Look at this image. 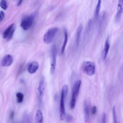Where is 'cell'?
<instances>
[{
	"label": "cell",
	"instance_id": "obj_5",
	"mask_svg": "<svg viewBox=\"0 0 123 123\" xmlns=\"http://www.w3.org/2000/svg\"><path fill=\"white\" fill-rule=\"evenodd\" d=\"M57 56V49L55 45L52 46L50 49V73L53 74L55 73L56 67V61Z\"/></svg>",
	"mask_w": 123,
	"mask_h": 123
},
{
	"label": "cell",
	"instance_id": "obj_27",
	"mask_svg": "<svg viewBox=\"0 0 123 123\" xmlns=\"http://www.w3.org/2000/svg\"><path fill=\"white\" fill-rule=\"evenodd\" d=\"M97 111V107L95 106H93L92 109V114L94 115L96 114Z\"/></svg>",
	"mask_w": 123,
	"mask_h": 123
},
{
	"label": "cell",
	"instance_id": "obj_11",
	"mask_svg": "<svg viewBox=\"0 0 123 123\" xmlns=\"http://www.w3.org/2000/svg\"><path fill=\"white\" fill-rule=\"evenodd\" d=\"M83 26L82 24H80L76 30V34H75V42H76V46L78 47L80 44V38H81V34L83 31Z\"/></svg>",
	"mask_w": 123,
	"mask_h": 123
},
{
	"label": "cell",
	"instance_id": "obj_14",
	"mask_svg": "<svg viewBox=\"0 0 123 123\" xmlns=\"http://www.w3.org/2000/svg\"><path fill=\"white\" fill-rule=\"evenodd\" d=\"M36 123H43V115L40 110H37L35 115Z\"/></svg>",
	"mask_w": 123,
	"mask_h": 123
},
{
	"label": "cell",
	"instance_id": "obj_21",
	"mask_svg": "<svg viewBox=\"0 0 123 123\" xmlns=\"http://www.w3.org/2000/svg\"><path fill=\"white\" fill-rule=\"evenodd\" d=\"M14 31H15V27L13 26L12 27V28L11 29V30L10 31V33H9L8 35L7 36V37H6V39L8 40H11L12 37V36H13V34L14 32Z\"/></svg>",
	"mask_w": 123,
	"mask_h": 123
},
{
	"label": "cell",
	"instance_id": "obj_7",
	"mask_svg": "<svg viewBox=\"0 0 123 123\" xmlns=\"http://www.w3.org/2000/svg\"><path fill=\"white\" fill-rule=\"evenodd\" d=\"M45 80L44 76H41L39 85L37 87V91L38 93V96L40 100H42L44 94V90H45Z\"/></svg>",
	"mask_w": 123,
	"mask_h": 123
},
{
	"label": "cell",
	"instance_id": "obj_13",
	"mask_svg": "<svg viewBox=\"0 0 123 123\" xmlns=\"http://www.w3.org/2000/svg\"><path fill=\"white\" fill-rule=\"evenodd\" d=\"M84 120L86 123L87 122L89 118V109L88 104V102L86 100L84 102Z\"/></svg>",
	"mask_w": 123,
	"mask_h": 123
},
{
	"label": "cell",
	"instance_id": "obj_29",
	"mask_svg": "<svg viewBox=\"0 0 123 123\" xmlns=\"http://www.w3.org/2000/svg\"><path fill=\"white\" fill-rule=\"evenodd\" d=\"M22 0H20V1H19L17 3V6H18L20 5L22 3Z\"/></svg>",
	"mask_w": 123,
	"mask_h": 123
},
{
	"label": "cell",
	"instance_id": "obj_25",
	"mask_svg": "<svg viewBox=\"0 0 123 123\" xmlns=\"http://www.w3.org/2000/svg\"><path fill=\"white\" fill-rule=\"evenodd\" d=\"M72 120H73V117L72 115L70 114L67 115V116H66V121L67 122H70L71 121H72Z\"/></svg>",
	"mask_w": 123,
	"mask_h": 123
},
{
	"label": "cell",
	"instance_id": "obj_16",
	"mask_svg": "<svg viewBox=\"0 0 123 123\" xmlns=\"http://www.w3.org/2000/svg\"><path fill=\"white\" fill-rule=\"evenodd\" d=\"M105 15H106L105 13L103 12L100 17V19L99 20V22H98L99 31H100L102 29V26H103V24H104V22L105 20Z\"/></svg>",
	"mask_w": 123,
	"mask_h": 123
},
{
	"label": "cell",
	"instance_id": "obj_23",
	"mask_svg": "<svg viewBox=\"0 0 123 123\" xmlns=\"http://www.w3.org/2000/svg\"><path fill=\"white\" fill-rule=\"evenodd\" d=\"M21 123H29V116L27 113L24 115L23 119Z\"/></svg>",
	"mask_w": 123,
	"mask_h": 123
},
{
	"label": "cell",
	"instance_id": "obj_4",
	"mask_svg": "<svg viewBox=\"0 0 123 123\" xmlns=\"http://www.w3.org/2000/svg\"><path fill=\"white\" fill-rule=\"evenodd\" d=\"M82 68L83 72L88 76H92L95 73V64L92 62L86 61L84 62Z\"/></svg>",
	"mask_w": 123,
	"mask_h": 123
},
{
	"label": "cell",
	"instance_id": "obj_28",
	"mask_svg": "<svg viewBox=\"0 0 123 123\" xmlns=\"http://www.w3.org/2000/svg\"><path fill=\"white\" fill-rule=\"evenodd\" d=\"M14 111H12L11 112V114H10V118L12 120L13 119V117H14Z\"/></svg>",
	"mask_w": 123,
	"mask_h": 123
},
{
	"label": "cell",
	"instance_id": "obj_24",
	"mask_svg": "<svg viewBox=\"0 0 123 123\" xmlns=\"http://www.w3.org/2000/svg\"><path fill=\"white\" fill-rule=\"evenodd\" d=\"M101 123H106V115L104 112L103 113L102 115Z\"/></svg>",
	"mask_w": 123,
	"mask_h": 123
},
{
	"label": "cell",
	"instance_id": "obj_18",
	"mask_svg": "<svg viewBox=\"0 0 123 123\" xmlns=\"http://www.w3.org/2000/svg\"><path fill=\"white\" fill-rule=\"evenodd\" d=\"M14 26V24H12L11 25H10L8 28L4 31L3 33V37L4 38H6L7 36L8 35L9 33H10V31L11 30V29L12 28V27Z\"/></svg>",
	"mask_w": 123,
	"mask_h": 123
},
{
	"label": "cell",
	"instance_id": "obj_12",
	"mask_svg": "<svg viewBox=\"0 0 123 123\" xmlns=\"http://www.w3.org/2000/svg\"><path fill=\"white\" fill-rule=\"evenodd\" d=\"M110 40H109V37L108 36L105 41V44H104V47L103 49V52H102V58L103 60H105L107 56L108 55L109 49H110Z\"/></svg>",
	"mask_w": 123,
	"mask_h": 123
},
{
	"label": "cell",
	"instance_id": "obj_6",
	"mask_svg": "<svg viewBox=\"0 0 123 123\" xmlns=\"http://www.w3.org/2000/svg\"><path fill=\"white\" fill-rule=\"evenodd\" d=\"M58 31V29L57 27H52L49 29L45 33L43 37V41L46 44H49L51 43L56 34Z\"/></svg>",
	"mask_w": 123,
	"mask_h": 123
},
{
	"label": "cell",
	"instance_id": "obj_10",
	"mask_svg": "<svg viewBox=\"0 0 123 123\" xmlns=\"http://www.w3.org/2000/svg\"><path fill=\"white\" fill-rule=\"evenodd\" d=\"M38 67V63L36 61H33L28 65L27 67V71L30 74H35L37 70Z\"/></svg>",
	"mask_w": 123,
	"mask_h": 123
},
{
	"label": "cell",
	"instance_id": "obj_8",
	"mask_svg": "<svg viewBox=\"0 0 123 123\" xmlns=\"http://www.w3.org/2000/svg\"><path fill=\"white\" fill-rule=\"evenodd\" d=\"M13 61V58L10 54L6 55L3 58L1 61V65L4 67L10 66Z\"/></svg>",
	"mask_w": 123,
	"mask_h": 123
},
{
	"label": "cell",
	"instance_id": "obj_22",
	"mask_svg": "<svg viewBox=\"0 0 123 123\" xmlns=\"http://www.w3.org/2000/svg\"><path fill=\"white\" fill-rule=\"evenodd\" d=\"M112 116H113V123H117L115 106H113L112 108Z\"/></svg>",
	"mask_w": 123,
	"mask_h": 123
},
{
	"label": "cell",
	"instance_id": "obj_2",
	"mask_svg": "<svg viewBox=\"0 0 123 123\" xmlns=\"http://www.w3.org/2000/svg\"><path fill=\"white\" fill-rule=\"evenodd\" d=\"M81 85V80H78L76 81L74 84V86L72 88V97H71V100L70 102V108L71 109H74L75 107L76 98L79 92Z\"/></svg>",
	"mask_w": 123,
	"mask_h": 123
},
{
	"label": "cell",
	"instance_id": "obj_20",
	"mask_svg": "<svg viewBox=\"0 0 123 123\" xmlns=\"http://www.w3.org/2000/svg\"><path fill=\"white\" fill-rule=\"evenodd\" d=\"M0 7L4 10H6L8 8V5L7 1L5 0H2L0 1Z\"/></svg>",
	"mask_w": 123,
	"mask_h": 123
},
{
	"label": "cell",
	"instance_id": "obj_26",
	"mask_svg": "<svg viewBox=\"0 0 123 123\" xmlns=\"http://www.w3.org/2000/svg\"><path fill=\"white\" fill-rule=\"evenodd\" d=\"M4 12L3 11H0V22L2 21L4 17Z\"/></svg>",
	"mask_w": 123,
	"mask_h": 123
},
{
	"label": "cell",
	"instance_id": "obj_19",
	"mask_svg": "<svg viewBox=\"0 0 123 123\" xmlns=\"http://www.w3.org/2000/svg\"><path fill=\"white\" fill-rule=\"evenodd\" d=\"M16 96L17 98V101L18 103H21L23 102L24 99V94L21 92H18L16 94Z\"/></svg>",
	"mask_w": 123,
	"mask_h": 123
},
{
	"label": "cell",
	"instance_id": "obj_9",
	"mask_svg": "<svg viewBox=\"0 0 123 123\" xmlns=\"http://www.w3.org/2000/svg\"><path fill=\"white\" fill-rule=\"evenodd\" d=\"M123 1L120 0L118 1V6H117V11L115 16V20L116 22H118L121 17L123 13Z\"/></svg>",
	"mask_w": 123,
	"mask_h": 123
},
{
	"label": "cell",
	"instance_id": "obj_3",
	"mask_svg": "<svg viewBox=\"0 0 123 123\" xmlns=\"http://www.w3.org/2000/svg\"><path fill=\"white\" fill-rule=\"evenodd\" d=\"M35 17V14L32 13L30 15L25 17L21 21L20 26L24 30L29 29L33 25Z\"/></svg>",
	"mask_w": 123,
	"mask_h": 123
},
{
	"label": "cell",
	"instance_id": "obj_1",
	"mask_svg": "<svg viewBox=\"0 0 123 123\" xmlns=\"http://www.w3.org/2000/svg\"><path fill=\"white\" fill-rule=\"evenodd\" d=\"M68 88V86L66 85H64L62 88L60 104V118L61 121L63 120L65 117L66 113L64 107V99L67 93Z\"/></svg>",
	"mask_w": 123,
	"mask_h": 123
},
{
	"label": "cell",
	"instance_id": "obj_15",
	"mask_svg": "<svg viewBox=\"0 0 123 123\" xmlns=\"http://www.w3.org/2000/svg\"><path fill=\"white\" fill-rule=\"evenodd\" d=\"M68 41V33L66 30L64 31V40L63 42V44L61 49V54H63L64 52L66 46L67 45Z\"/></svg>",
	"mask_w": 123,
	"mask_h": 123
},
{
	"label": "cell",
	"instance_id": "obj_17",
	"mask_svg": "<svg viewBox=\"0 0 123 123\" xmlns=\"http://www.w3.org/2000/svg\"><path fill=\"white\" fill-rule=\"evenodd\" d=\"M101 0H98L96 7L95 12V18L97 19L98 18L99 15V12L101 8Z\"/></svg>",
	"mask_w": 123,
	"mask_h": 123
}]
</instances>
